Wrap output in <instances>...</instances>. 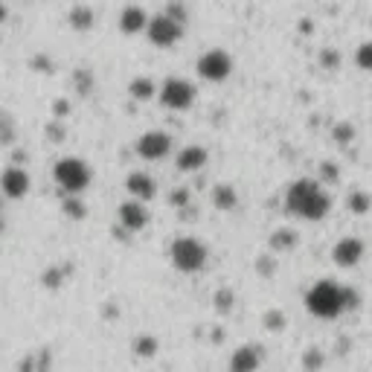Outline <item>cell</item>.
Masks as SVG:
<instances>
[{
  "instance_id": "1",
  "label": "cell",
  "mask_w": 372,
  "mask_h": 372,
  "mask_svg": "<svg viewBox=\"0 0 372 372\" xmlns=\"http://www.w3.org/2000/svg\"><path fill=\"white\" fill-rule=\"evenodd\" d=\"M285 207L291 215L303 218V221H323L332 212V198L320 189L317 181L300 178L294 181L285 192Z\"/></svg>"
},
{
  "instance_id": "2",
  "label": "cell",
  "mask_w": 372,
  "mask_h": 372,
  "mask_svg": "<svg viewBox=\"0 0 372 372\" xmlns=\"http://www.w3.org/2000/svg\"><path fill=\"white\" fill-rule=\"evenodd\" d=\"M306 308L320 320H335L343 314L340 306V285L332 280H317L306 294Z\"/></svg>"
},
{
  "instance_id": "3",
  "label": "cell",
  "mask_w": 372,
  "mask_h": 372,
  "mask_svg": "<svg viewBox=\"0 0 372 372\" xmlns=\"http://www.w3.org/2000/svg\"><path fill=\"white\" fill-rule=\"evenodd\" d=\"M169 259L181 274H198V270H204V265L210 259V251L204 247V241H198L195 236H181V239L172 241Z\"/></svg>"
},
{
  "instance_id": "4",
  "label": "cell",
  "mask_w": 372,
  "mask_h": 372,
  "mask_svg": "<svg viewBox=\"0 0 372 372\" xmlns=\"http://www.w3.org/2000/svg\"><path fill=\"white\" fill-rule=\"evenodd\" d=\"M53 178H56V184H59V189L64 195H76L79 198L90 186L93 172H90V166L82 157H61L53 166Z\"/></svg>"
},
{
  "instance_id": "5",
  "label": "cell",
  "mask_w": 372,
  "mask_h": 372,
  "mask_svg": "<svg viewBox=\"0 0 372 372\" xmlns=\"http://www.w3.org/2000/svg\"><path fill=\"white\" fill-rule=\"evenodd\" d=\"M195 96H198V88H195L192 82L181 79V76L166 79V82L160 85V90H157L160 105L169 108V111H186V108H192Z\"/></svg>"
},
{
  "instance_id": "6",
  "label": "cell",
  "mask_w": 372,
  "mask_h": 372,
  "mask_svg": "<svg viewBox=\"0 0 372 372\" xmlns=\"http://www.w3.org/2000/svg\"><path fill=\"white\" fill-rule=\"evenodd\" d=\"M195 70L204 82H224L233 73V56L227 49H218V47L207 49V53H201V59H198Z\"/></svg>"
},
{
  "instance_id": "7",
  "label": "cell",
  "mask_w": 372,
  "mask_h": 372,
  "mask_svg": "<svg viewBox=\"0 0 372 372\" xmlns=\"http://www.w3.org/2000/svg\"><path fill=\"white\" fill-rule=\"evenodd\" d=\"M184 32H186L184 23L172 20V18L163 15V12L152 15V18H148V23H145V35H148V41L157 44V47H172V44H178V41L184 38Z\"/></svg>"
},
{
  "instance_id": "8",
  "label": "cell",
  "mask_w": 372,
  "mask_h": 372,
  "mask_svg": "<svg viewBox=\"0 0 372 372\" xmlns=\"http://www.w3.org/2000/svg\"><path fill=\"white\" fill-rule=\"evenodd\" d=\"M134 148H137V155L143 160H163L172 152V134H166V131H145L137 140Z\"/></svg>"
},
{
  "instance_id": "9",
  "label": "cell",
  "mask_w": 372,
  "mask_h": 372,
  "mask_svg": "<svg viewBox=\"0 0 372 372\" xmlns=\"http://www.w3.org/2000/svg\"><path fill=\"white\" fill-rule=\"evenodd\" d=\"M262 361H265L262 343H241L239 349L230 355L227 369H230V372H259Z\"/></svg>"
},
{
  "instance_id": "10",
  "label": "cell",
  "mask_w": 372,
  "mask_h": 372,
  "mask_svg": "<svg viewBox=\"0 0 372 372\" xmlns=\"http://www.w3.org/2000/svg\"><path fill=\"white\" fill-rule=\"evenodd\" d=\"M0 192H4L6 198H12V201H18V198L27 195L30 192V175H27V169L6 166L4 172H0Z\"/></svg>"
},
{
  "instance_id": "11",
  "label": "cell",
  "mask_w": 372,
  "mask_h": 372,
  "mask_svg": "<svg viewBox=\"0 0 372 372\" xmlns=\"http://www.w3.org/2000/svg\"><path fill=\"white\" fill-rule=\"evenodd\" d=\"M332 259L337 268H355L364 259V241L355 236H343L337 239V244L332 247Z\"/></svg>"
},
{
  "instance_id": "12",
  "label": "cell",
  "mask_w": 372,
  "mask_h": 372,
  "mask_svg": "<svg viewBox=\"0 0 372 372\" xmlns=\"http://www.w3.org/2000/svg\"><path fill=\"white\" fill-rule=\"evenodd\" d=\"M119 224L128 233H140L148 224V210L140 201H122L119 204Z\"/></svg>"
},
{
  "instance_id": "13",
  "label": "cell",
  "mask_w": 372,
  "mask_h": 372,
  "mask_svg": "<svg viewBox=\"0 0 372 372\" xmlns=\"http://www.w3.org/2000/svg\"><path fill=\"white\" fill-rule=\"evenodd\" d=\"M126 189L131 195V201H140V204L152 201V198L157 195V184L148 172H131V175L126 178Z\"/></svg>"
},
{
  "instance_id": "14",
  "label": "cell",
  "mask_w": 372,
  "mask_h": 372,
  "mask_svg": "<svg viewBox=\"0 0 372 372\" xmlns=\"http://www.w3.org/2000/svg\"><path fill=\"white\" fill-rule=\"evenodd\" d=\"M210 160V155H207V148L204 145H186V148H181L178 152V157H175V166H178V172H198V169H204V163Z\"/></svg>"
},
{
  "instance_id": "15",
  "label": "cell",
  "mask_w": 372,
  "mask_h": 372,
  "mask_svg": "<svg viewBox=\"0 0 372 372\" xmlns=\"http://www.w3.org/2000/svg\"><path fill=\"white\" fill-rule=\"evenodd\" d=\"M145 23H148V12L143 6H137V4H131V6H126V9L119 12V30L126 32V35L143 32Z\"/></svg>"
},
{
  "instance_id": "16",
  "label": "cell",
  "mask_w": 372,
  "mask_h": 372,
  "mask_svg": "<svg viewBox=\"0 0 372 372\" xmlns=\"http://www.w3.org/2000/svg\"><path fill=\"white\" fill-rule=\"evenodd\" d=\"M296 241H300V236H296L291 227H280V230L270 233V239H268V244H270V251H274V253H288V251H294Z\"/></svg>"
},
{
  "instance_id": "17",
  "label": "cell",
  "mask_w": 372,
  "mask_h": 372,
  "mask_svg": "<svg viewBox=\"0 0 372 372\" xmlns=\"http://www.w3.org/2000/svg\"><path fill=\"white\" fill-rule=\"evenodd\" d=\"M212 204H215L218 210H224V212L236 210V207H239V192H236V186H233V184H218V186L212 189Z\"/></svg>"
},
{
  "instance_id": "18",
  "label": "cell",
  "mask_w": 372,
  "mask_h": 372,
  "mask_svg": "<svg viewBox=\"0 0 372 372\" xmlns=\"http://www.w3.org/2000/svg\"><path fill=\"white\" fill-rule=\"evenodd\" d=\"M67 20H70V27H73V30L85 32V30H90V27H93L96 15H93V9H90V6H85V4H76V6H73V9L67 12Z\"/></svg>"
},
{
  "instance_id": "19",
  "label": "cell",
  "mask_w": 372,
  "mask_h": 372,
  "mask_svg": "<svg viewBox=\"0 0 372 372\" xmlns=\"http://www.w3.org/2000/svg\"><path fill=\"white\" fill-rule=\"evenodd\" d=\"M128 93H131V99H137V102H145V99H152L157 93V85L148 76H134L128 85Z\"/></svg>"
},
{
  "instance_id": "20",
  "label": "cell",
  "mask_w": 372,
  "mask_h": 372,
  "mask_svg": "<svg viewBox=\"0 0 372 372\" xmlns=\"http://www.w3.org/2000/svg\"><path fill=\"white\" fill-rule=\"evenodd\" d=\"M131 349H134L137 358H155L157 349H160V343H157L155 335H137V337L131 340Z\"/></svg>"
},
{
  "instance_id": "21",
  "label": "cell",
  "mask_w": 372,
  "mask_h": 372,
  "mask_svg": "<svg viewBox=\"0 0 372 372\" xmlns=\"http://www.w3.org/2000/svg\"><path fill=\"white\" fill-rule=\"evenodd\" d=\"M346 207H349L355 215H366L372 210V198L364 189H352L349 195H346Z\"/></svg>"
},
{
  "instance_id": "22",
  "label": "cell",
  "mask_w": 372,
  "mask_h": 372,
  "mask_svg": "<svg viewBox=\"0 0 372 372\" xmlns=\"http://www.w3.org/2000/svg\"><path fill=\"white\" fill-rule=\"evenodd\" d=\"M61 210H64V215L73 218V221H82V218L88 215L85 201H82V198H76V195H67L64 201H61Z\"/></svg>"
},
{
  "instance_id": "23",
  "label": "cell",
  "mask_w": 372,
  "mask_h": 372,
  "mask_svg": "<svg viewBox=\"0 0 372 372\" xmlns=\"http://www.w3.org/2000/svg\"><path fill=\"white\" fill-rule=\"evenodd\" d=\"M300 364H303L306 372H320V369H323V364H326V355L320 352L317 346H308V349L303 352V361Z\"/></svg>"
},
{
  "instance_id": "24",
  "label": "cell",
  "mask_w": 372,
  "mask_h": 372,
  "mask_svg": "<svg viewBox=\"0 0 372 372\" xmlns=\"http://www.w3.org/2000/svg\"><path fill=\"white\" fill-rule=\"evenodd\" d=\"M262 326H265L268 332H282V329L288 326V317H285V311H280V308H270V311H265V317H262Z\"/></svg>"
},
{
  "instance_id": "25",
  "label": "cell",
  "mask_w": 372,
  "mask_h": 372,
  "mask_svg": "<svg viewBox=\"0 0 372 372\" xmlns=\"http://www.w3.org/2000/svg\"><path fill=\"white\" fill-rule=\"evenodd\" d=\"M355 126H352V122L349 119H343V122H337V126L332 128V140L337 143V145H346V143H352L355 140Z\"/></svg>"
},
{
  "instance_id": "26",
  "label": "cell",
  "mask_w": 372,
  "mask_h": 372,
  "mask_svg": "<svg viewBox=\"0 0 372 372\" xmlns=\"http://www.w3.org/2000/svg\"><path fill=\"white\" fill-rule=\"evenodd\" d=\"M233 306H236V294H233L230 288L215 291V308H218L221 314H230V311H233Z\"/></svg>"
},
{
  "instance_id": "27",
  "label": "cell",
  "mask_w": 372,
  "mask_h": 372,
  "mask_svg": "<svg viewBox=\"0 0 372 372\" xmlns=\"http://www.w3.org/2000/svg\"><path fill=\"white\" fill-rule=\"evenodd\" d=\"M340 306H343V311H355L361 306L358 288H340Z\"/></svg>"
},
{
  "instance_id": "28",
  "label": "cell",
  "mask_w": 372,
  "mask_h": 372,
  "mask_svg": "<svg viewBox=\"0 0 372 372\" xmlns=\"http://www.w3.org/2000/svg\"><path fill=\"white\" fill-rule=\"evenodd\" d=\"M317 61H320V67H326V70H337V64H340V53H337L335 47H326V49H320Z\"/></svg>"
},
{
  "instance_id": "29",
  "label": "cell",
  "mask_w": 372,
  "mask_h": 372,
  "mask_svg": "<svg viewBox=\"0 0 372 372\" xmlns=\"http://www.w3.org/2000/svg\"><path fill=\"white\" fill-rule=\"evenodd\" d=\"M355 64L361 70H372V41H364L358 47V53H355Z\"/></svg>"
},
{
  "instance_id": "30",
  "label": "cell",
  "mask_w": 372,
  "mask_h": 372,
  "mask_svg": "<svg viewBox=\"0 0 372 372\" xmlns=\"http://www.w3.org/2000/svg\"><path fill=\"white\" fill-rule=\"evenodd\" d=\"M41 282H44V288H59L64 282V270L61 268H47L41 274Z\"/></svg>"
},
{
  "instance_id": "31",
  "label": "cell",
  "mask_w": 372,
  "mask_h": 372,
  "mask_svg": "<svg viewBox=\"0 0 372 372\" xmlns=\"http://www.w3.org/2000/svg\"><path fill=\"white\" fill-rule=\"evenodd\" d=\"M337 178H340V169H337L332 160L320 163V181H323L326 186H329V184H337ZM320 181H317V184H320Z\"/></svg>"
},
{
  "instance_id": "32",
  "label": "cell",
  "mask_w": 372,
  "mask_h": 372,
  "mask_svg": "<svg viewBox=\"0 0 372 372\" xmlns=\"http://www.w3.org/2000/svg\"><path fill=\"white\" fill-rule=\"evenodd\" d=\"M18 137V128H15V119H9L4 114V119H0V143H15Z\"/></svg>"
},
{
  "instance_id": "33",
  "label": "cell",
  "mask_w": 372,
  "mask_h": 372,
  "mask_svg": "<svg viewBox=\"0 0 372 372\" xmlns=\"http://www.w3.org/2000/svg\"><path fill=\"white\" fill-rule=\"evenodd\" d=\"M169 201H172V204H175L178 210H186V207H189V201H192V192H189L186 186H178L175 192H172V195H169Z\"/></svg>"
},
{
  "instance_id": "34",
  "label": "cell",
  "mask_w": 372,
  "mask_h": 372,
  "mask_svg": "<svg viewBox=\"0 0 372 372\" xmlns=\"http://www.w3.org/2000/svg\"><path fill=\"white\" fill-rule=\"evenodd\" d=\"M47 137L53 140V143H61V137H64V126H59V119L47 126Z\"/></svg>"
},
{
  "instance_id": "35",
  "label": "cell",
  "mask_w": 372,
  "mask_h": 372,
  "mask_svg": "<svg viewBox=\"0 0 372 372\" xmlns=\"http://www.w3.org/2000/svg\"><path fill=\"white\" fill-rule=\"evenodd\" d=\"M76 85H79L85 93L90 90V73H88V70H76Z\"/></svg>"
},
{
  "instance_id": "36",
  "label": "cell",
  "mask_w": 372,
  "mask_h": 372,
  "mask_svg": "<svg viewBox=\"0 0 372 372\" xmlns=\"http://www.w3.org/2000/svg\"><path fill=\"white\" fill-rule=\"evenodd\" d=\"M256 268L262 270L265 277H270V270H274V256H262V259L256 262Z\"/></svg>"
},
{
  "instance_id": "37",
  "label": "cell",
  "mask_w": 372,
  "mask_h": 372,
  "mask_svg": "<svg viewBox=\"0 0 372 372\" xmlns=\"http://www.w3.org/2000/svg\"><path fill=\"white\" fill-rule=\"evenodd\" d=\"M70 111V105H67V99H59V102H53V114H56V119L59 116H64Z\"/></svg>"
},
{
  "instance_id": "38",
  "label": "cell",
  "mask_w": 372,
  "mask_h": 372,
  "mask_svg": "<svg viewBox=\"0 0 372 372\" xmlns=\"http://www.w3.org/2000/svg\"><path fill=\"white\" fill-rule=\"evenodd\" d=\"M20 372H35V355H27V358H23Z\"/></svg>"
},
{
  "instance_id": "39",
  "label": "cell",
  "mask_w": 372,
  "mask_h": 372,
  "mask_svg": "<svg viewBox=\"0 0 372 372\" xmlns=\"http://www.w3.org/2000/svg\"><path fill=\"white\" fill-rule=\"evenodd\" d=\"M32 67H41V73H49V61H47V59H41V56H38V59H32Z\"/></svg>"
},
{
  "instance_id": "40",
  "label": "cell",
  "mask_w": 372,
  "mask_h": 372,
  "mask_svg": "<svg viewBox=\"0 0 372 372\" xmlns=\"http://www.w3.org/2000/svg\"><path fill=\"white\" fill-rule=\"evenodd\" d=\"M6 15H9V9H6L4 4H0V23H4V20H6Z\"/></svg>"
},
{
  "instance_id": "41",
  "label": "cell",
  "mask_w": 372,
  "mask_h": 372,
  "mask_svg": "<svg viewBox=\"0 0 372 372\" xmlns=\"http://www.w3.org/2000/svg\"><path fill=\"white\" fill-rule=\"evenodd\" d=\"M0 218H4V195H0Z\"/></svg>"
},
{
  "instance_id": "42",
  "label": "cell",
  "mask_w": 372,
  "mask_h": 372,
  "mask_svg": "<svg viewBox=\"0 0 372 372\" xmlns=\"http://www.w3.org/2000/svg\"><path fill=\"white\" fill-rule=\"evenodd\" d=\"M4 227H6V221H4V218H0V233H4Z\"/></svg>"
}]
</instances>
